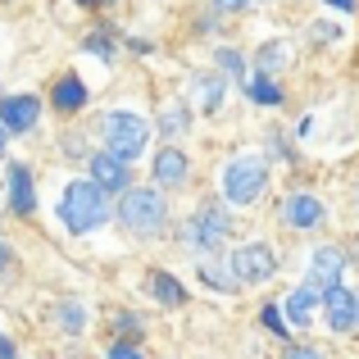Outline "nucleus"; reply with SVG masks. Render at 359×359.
<instances>
[{"mask_svg":"<svg viewBox=\"0 0 359 359\" xmlns=\"http://www.w3.org/2000/svg\"><path fill=\"white\" fill-rule=\"evenodd\" d=\"M191 155H187L177 141H164V146L150 155V182L164 187V191H187L191 187Z\"/></svg>","mask_w":359,"mask_h":359,"instance_id":"7","label":"nucleus"},{"mask_svg":"<svg viewBox=\"0 0 359 359\" xmlns=\"http://www.w3.org/2000/svg\"><path fill=\"white\" fill-rule=\"evenodd\" d=\"M264 155L269 159H291V146L282 141V132H269V137H264Z\"/></svg>","mask_w":359,"mask_h":359,"instance_id":"30","label":"nucleus"},{"mask_svg":"<svg viewBox=\"0 0 359 359\" xmlns=\"http://www.w3.org/2000/svg\"><path fill=\"white\" fill-rule=\"evenodd\" d=\"M60 155L69 159V164H87V159H91V150H87V141H82V132H64Z\"/></svg>","mask_w":359,"mask_h":359,"instance_id":"28","label":"nucleus"},{"mask_svg":"<svg viewBox=\"0 0 359 359\" xmlns=\"http://www.w3.org/2000/svg\"><path fill=\"white\" fill-rule=\"evenodd\" d=\"M82 50H87V55H96V60L105 64V69H114V60H118V32H114V27H105V23H100V27H91V32H87V41H82Z\"/></svg>","mask_w":359,"mask_h":359,"instance_id":"23","label":"nucleus"},{"mask_svg":"<svg viewBox=\"0 0 359 359\" xmlns=\"http://www.w3.org/2000/svg\"><path fill=\"white\" fill-rule=\"evenodd\" d=\"M0 359H18V346H14V341H9V337H5V332H0Z\"/></svg>","mask_w":359,"mask_h":359,"instance_id":"37","label":"nucleus"},{"mask_svg":"<svg viewBox=\"0 0 359 359\" xmlns=\"http://www.w3.org/2000/svg\"><path fill=\"white\" fill-rule=\"evenodd\" d=\"M150 118H141L137 109H105L100 114V137H105V146L114 150L118 159H128V164H137L141 155H146L150 146Z\"/></svg>","mask_w":359,"mask_h":359,"instance_id":"5","label":"nucleus"},{"mask_svg":"<svg viewBox=\"0 0 359 359\" xmlns=\"http://www.w3.org/2000/svg\"><path fill=\"white\" fill-rule=\"evenodd\" d=\"M146 291H150V300H155L159 309H187V300H191L187 282H177L168 269H150L146 273Z\"/></svg>","mask_w":359,"mask_h":359,"instance_id":"18","label":"nucleus"},{"mask_svg":"<svg viewBox=\"0 0 359 359\" xmlns=\"http://www.w3.org/2000/svg\"><path fill=\"white\" fill-rule=\"evenodd\" d=\"M105 359H146V355H141V341L114 337V341H109V351H105Z\"/></svg>","mask_w":359,"mask_h":359,"instance_id":"29","label":"nucleus"},{"mask_svg":"<svg viewBox=\"0 0 359 359\" xmlns=\"http://www.w3.org/2000/svg\"><path fill=\"white\" fill-rule=\"evenodd\" d=\"M318 309H323V291H318L314 282H296V287L282 296V314H287L291 332H309Z\"/></svg>","mask_w":359,"mask_h":359,"instance_id":"11","label":"nucleus"},{"mask_svg":"<svg viewBox=\"0 0 359 359\" xmlns=\"http://www.w3.org/2000/svg\"><path fill=\"white\" fill-rule=\"evenodd\" d=\"M282 359H327L318 346H309V341H291L287 351H282Z\"/></svg>","mask_w":359,"mask_h":359,"instance_id":"31","label":"nucleus"},{"mask_svg":"<svg viewBox=\"0 0 359 359\" xmlns=\"http://www.w3.org/2000/svg\"><path fill=\"white\" fill-rule=\"evenodd\" d=\"M273 173H269V155H255V150H245V155H232L228 164L219 168V196L228 205H237V210H245V205H255L264 191H269Z\"/></svg>","mask_w":359,"mask_h":359,"instance_id":"3","label":"nucleus"},{"mask_svg":"<svg viewBox=\"0 0 359 359\" xmlns=\"http://www.w3.org/2000/svg\"><path fill=\"white\" fill-rule=\"evenodd\" d=\"M241 91H245V100L259 105V109H278L282 100H287V87H282L278 78H269V73H250Z\"/></svg>","mask_w":359,"mask_h":359,"instance_id":"20","label":"nucleus"},{"mask_svg":"<svg viewBox=\"0 0 359 359\" xmlns=\"http://www.w3.org/2000/svg\"><path fill=\"white\" fill-rule=\"evenodd\" d=\"M355 214H359V182H355Z\"/></svg>","mask_w":359,"mask_h":359,"instance_id":"40","label":"nucleus"},{"mask_svg":"<svg viewBox=\"0 0 359 359\" xmlns=\"http://www.w3.org/2000/svg\"><path fill=\"white\" fill-rule=\"evenodd\" d=\"M191 105H187V100H173V105H164L159 109V118H155V132L164 141H182L187 132H191Z\"/></svg>","mask_w":359,"mask_h":359,"instance_id":"21","label":"nucleus"},{"mask_svg":"<svg viewBox=\"0 0 359 359\" xmlns=\"http://www.w3.org/2000/svg\"><path fill=\"white\" fill-rule=\"evenodd\" d=\"M255 0H210V9H219V14H241V9H250Z\"/></svg>","mask_w":359,"mask_h":359,"instance_id":"32","label":"nucleus"},{"mask_svg":"<svg viewBox=\"0 0 359 359\" xmlns=\"http://www.w3.org/2000/svg\"><path fill=\"white\" fill-rule=\"evenodd\" d=\"M128 50H132V55H150V50H155V41H146V36H132Z\"/></svg>","mask_w":359,"mask_h":359,"instance_id":"34","label":"nucleus"},{"mask_svg":"<svg viewBox=\"0 0 359 359\" xmlns=\"http://www.w3.org/2000/svg\"><path fill=\"white\" fill-rule=\"evenodd\" d=\"M323 5H327V9H337V14H355L359 0H323Z\"/></svg>","mask_w":359,"mask_h":359,"instance_id":"33","label":"nucleus"},{"mask_svg":"<svg viewBox=\"0 0 359 359\" xmlns=\"http://www.w3.org/2000/svg\"><path fill=\"white\" fill-rule=\"evenodd\" d=\"M228 259H232V269H237L241 287H259V282L278 278V250H273L269 241H245V245H237V250L228 255Z\"/></svg>","mask_w":359,"mask_h":359,"instance_id":"8","label":"nucleus"},{"mask_svg":"<svg viewBox=\"0 0 359 359\" xmlns=\"http://www.w3.org/2000/svg\"><path fill=\"white\" fill-rule=\"evenodd\" d=\"M87 173L96 177V182L105 187L109 196H123L132 182H137V177H132V164H128V159H118L109 146H105V150H91V159H87Z\"/></svg>","mask_w":359,"mask_h":359,"instance_id":"13","label":"nucleus"},{"mask_svg":"<svg viewBox=\"0 0 359 359\" xmlns=\"http://www.w3.org/2000/svg\"><path fill=\"white\" fill-rule=\"evenodd\" d=\"M55 219L64 223L69 237H91V232H100L109 219H114V196H109L91 173L87 177H73V182L60 191Z\"/></svg>","mask_w":359,"mask_h":359,"instance_id":"1","label":"nucleus"},{"mask_svg":"<svg viewBox=\"0 0 359 359\" xmlns=\"http://www.w3.org/2000/svg\"><path fill=\"white\" fill-rule=\"evenodd\" d=\"M214 69L228 73L237 87H245V78H250V60H245L237 46H219V50H214Z\"/></svg>","mask_w":359,"mask_h":359,"instance_id":"24","label":"nucleus"},{"mask_svg":"<svg viewBox=\"0 0 359 359\" xmlns=\"http://www.w3.org/2000/svg\"><path fill=\"white\" fill-rule=\"evenodd\" d=\"M14 269V250H9V241H0V273Z\"/></svg>","mask_w":359,"mask_h":359,"instance_id":"35","label":"nucleus"},{"mask_svg":"<svg viewBox=\"0 0 359 359\" xmlns=\"http://www.w3.org/2000/svg\"><path fill=\"white\" fill-rule=\"evenodd\" d=\"M323 327L337 337H351L355 332V287L346 282H332L323 291Z\"/></svg>","mask_w":359,"mask_h":359,"instance_id":"14","label":"nucleus"},{"mask_svg":"<svg viewBox=\"0 0 359 359\" xmlns=\"http://www.w3.org/2000/svg\"><path fill=\"white\" fill-rule=\"evenodd\" d=\"M5 159H9V128L0 123V164H5Z\"/></svg>","mask_w":359,"mask_h":359,"instance_id":"38","label":"nucleus"},{"mask_svg":"<svg viewBox=\"0 0 359 359\" xmlns=\"http://www.w3.org/2000/svg\"><path fill=\"white\" fill-rule=\"evenodd\" d=\"M73 5H78V9H114L118 0H73Z\"/></svg>","mask_w":359,"mask_h":359,"instance_id":"36","label":"nucleus"},{"mask_svg":"<svg viewBox=\"0 0 359 359\" xmlns=\"http://www.w3.org/2000/svg\"><path fill=\"white\" fill-rule=\"evenodd\" d=\"M0 123L9 128V137L32 132L36 123H41V96H27V91H18V96H0Z\"/></svg>","mask_w":359,"mask_h":359,"instance_id":"17","label":"nucleus"},{"mask_svg":"<svg viewBox=\"0 0 359 359\" xmlns=\"http://www.w3.org/2000/svg\"><path fill=\"white\" fill-rule=\"evenodd\" d=\"M346 278V250L337 241H323L309 250V264H305V282H314L318 291H327L332 282Z\"/></svg>","mask_w":359,"mask_h":359,"instance_id":"12","label":"nucleus"},{"mask_svg":"<svg viewBox=\"0 0 359 359\" xmlns=\"http://www.w3.org/2000/svg\"><path fill=\"white\" fill-rule=\"evenodd\" d=\"M0 96H5V91H0Z\"/></svg>","mask_w":359,"mask_h":359,"instance_id":"41","label":"nucleus"},{"mask_svg":"<svg viewBox=\"0 0 359 359\" xmlns=\"http://www.w3.org/2000/svg\"><path fill=\"white\" fill-rule=\"evenodd\" d=\"M228 87H232L228 73H191L187 87H182V96H187V105L201 109V114H219L223 100H228Z\"/></svg>","mask_w":359,"mask_h":359,"instance_id":"10","label":"nucleus"},{"mask_svg":"<svg viewBox=\"0 0 359 359\" xmlns=\"http://www.w3.org/2000/svg\"><path fill=\"white\" fill-rule=\"evenodd\" d=\"M196 278L210 291H219V296H237L241 291V278H237V269H232V259H223V250L196 255Z\"/></svg>","mask_w":359,"mask_h":359,"instance_id":"16","label":"nucleus"},{"mask_svg":"<svg viewBox=\"0 0 359 359\" xmlns=\"http://www.w3.org/2000/svg\"><path fill=\"white\" fill-rule=\"evenodd\" d=\"M341 23H332V18H314V23H309V41L314 46H337L341 41Z\"/></svg>","mask_w":359,"mask_h":359,"instance_id":"27","label":"nucleus"},{"mask_svg":"<svg viewBox=\"0 0 359 359\" xmlns=\"http://www.w3.org/2000/svg\"><path fill=\"white\" fill-rule=\"evenodd\" d=\"M228 232H232L228 201H223V196H214V201H205L201 210L182 223V232H177V237H182L187 250L210 255V250H223V245H228Z\"/></svg>","mask_w":359,"mask_h":359,"instance_id":"4","label":"nucleus"},{"mask_svg":"<svg viewBox=\"0 0 359 359\" xmlns=\"http://www.w3.org/2000/svg\"><path fill=\"white\" fill-rule=\"evenodd\" d=\"M259 327L269 337H278V341H291V337H296V332H291V323H287V314H282V300H269V305L259 309Z\"/></svg>","mask_w":359,"mask_h":359,"instance_id":"25","label":"nucleus"},{"mask_svg":"<svg viewBox=\"0 0 359 359\" xmlns=\"http://www.w3.org/2000/svg\"><path fill=\"white\" fill-rule=\"evenodd\" d=\"M87 100H91L87 82H82L78 73H60V78L50 82L46 109H50V114H60V118H73V114H82V109H87Z\"/></svg>","mask_w":359,"mask_h":359,"instance_id":"15","label":"nucleus"},{"mask_svg":"<svg viewBox=\"0 0 359 359\" xmlns=\"http://www.w3.org/2000/svg\"><path fill=\"white\" fill-rule=\"evenodd\" d=\"M87 323H91V314H87V305H82L78 296H64L60 305H55V327H60L64 337H82Z\"/></svg>","mask_w":359,"mask_h":359,"instance_id":"22","label":"nucleus"},{"mask_svg":"<svg viewBox=\"0 0 359 359\" xmlns=\"http://www.w3.org/2000/svg\"><path fill=\"white\" fill-rule=\"evenodd\" d=\"M5 210L23 223L36 214V177L23 159H5Z\"/></svg>","mask_w":359,"mask_h":359,"instance_id":"9","label":"nucleus"},{"mask_svg":"<svg viewBox=\"0 0 359 359\" xmlns=\"http://www.w3.org/2000/svg\"><path fill=\"white\" fill-rule=\"evenodd\" d=\"M109 327H114V337H128V341H141V337H146V323H141V314H132V309H114V314H109Z\"/></svg>","mask_w":359,"mask_h":359,"instance_id":"26","label":"nucleus"},{"mask_svg":"<svg viewBox=\"0 0 359 359\" xmlns=\"http://www.w3.org/2000/svg\"><path fill=\"white\" fill-rule=\"evenodd\" d=\"M114 223L137 241H155L168 232V191L155 182H132L114 205Z\"/></svg>","mask_w":359,"mask_h":359,"instance_id":"2","label":"nucleus"},{"mask_svg":"<svg viewBox=\"0 0 359 359\" xmlns=\"http://www.w3.org/2000/svg\"><path fill=\"white\" fill-rule=\"evenodd\" d=\"M296 60V46L291 41H264L259 50H255V64H250V73H269V78H282L287 73V64Z\"/></svg>","mask_w":359,"mask_h":359,"instance_id":"19","label":"nucleus"},{"mask_svg":"<svg viewBox=\"0 0 359 359\" xmlns=\"http://www.w3.org/2000/svg\"><path fill=\"white\" fill-rule=\"evenodd\" d=\"M355 332H359V291H355Z\"/></svg>","mask_w":359,"mask_h":359,"instance_id":"39","label":"nucleus"},{"mask_svg":"<svg viewBox=\"0 0 359 359\" xmlns=\"http://www.w3.org/2000/svg\"><path fill=\"white\" fill-rule=\"evenodd\" d=\"M278 223L291 237H309V232H318L327 223V205L314 191H287L278 201Z\"/></svg>","mask_w":359,"mask_h":359,"instance_id":"6","label":"nucleus"},{"mask_svg":"<svg viewBox=\"0 0 359 359\" xmlns=\"http://www.w3.org/2000/svg\"><path fill=\"white\" fill-rule=\"evenodd\" d=\"M259 5H264V0H259Z\"/></svg>","mask_w":359,"mask_h":359,"instance_id":"42","label":"nucleus"}]
</instances>
